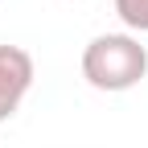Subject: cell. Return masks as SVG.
Listing matches in <instances>:
<instances>
[{
  "label": "cell",
  "mask_w": 148,
  "mask_h": 148,
  "mask_svg": "<svg viewBox=\"0 0 148 148\" xmlns=\"http://www.w3.org/2000/svg\"><path fill=\"white\" fill-rule=\"evenodd\" d=\"M115 16L132 33H148V0H115Z\"/></svg>",
  "instance_id": "obj_3"
},
{
  "label": "cell",
  "mask_w": 148,
  "mask_h": 148,
  "mask_svg": "<svg viewBox=\"0 0 148 148\" xmlns=\"http://www.w3.org/2000/svg\"><path fill=\"white\" fill-rule=\"evenodd\" d=\"M144 74H148V49L132 33H99L82 49V78L95 90L119 95V90H132Z\"/></svg>",
  "instance_id": "obj_1"
},
{
  "label": "cell",
  "mask_w": 148,
  "mask_h": 148,
  "mask_svg": "<svg viewBox=\"0 0 148 148\" xmlns=\"http://www.w3.org/2000/svg\"><path fill=\"white\" fill-rule=\"evenodd\" d=\"M33 86V58L21 45H0V123L16 115Z\"/></svg>",
  "instance_id": "obj_2"
}]
</instances>
